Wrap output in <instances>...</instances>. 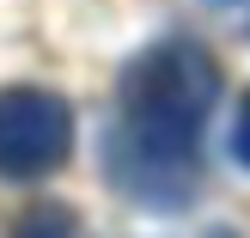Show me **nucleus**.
Masks as SVG:
<instances>
[{"label": "nucleus", "instance_id": "20e7f679", "mask_svg": "<svg viewBox=\"0 0 250 238\" xmlns=\"http://www.w3.org/2000/svg\"><path fill=\"white\" fill-rule=\"evenodd\" d=\"M208 6H214L220 19L232 24V31H244V37H250V0H208Z\"/></svg>", "mask_w": 250, "mask_h": 238}, {"label": "nucleus", "instance_id": "f03ea898", "mask_svg": "<svg viewBox=\"0 0 250 238\" xmlns=\"http://www.w3.org/2000/svg\"><path fill=\"white\" fill-rule=\"evenodd\" d=\"M67 153H73L67 98L43 92V86H6L0 92V177L37 183L67 165Z\"/></svg>", "mask_w": 250, "mask_h": 238}, {"label": "nucleus", "instance_id": "7ed1b4c3", "mask_svg": "<svg viewBox=\"0 0 250 238\" xmlns=\"http://www.w3.org/2000/svg\"><path fill=\"white\" fill-rule=\"evenodd\" d=\"M6 238H85V226H80V214L67 202H31L6 226Z\"/></svg>", "mask_w": 250, "mask_h": 238}, {"label": "nucleus", "instance_id": "39448f33", "mask_svg": "<svg viewBox=\"0 0 250 238\" xmlns=\"http://www.w3.org/2000/svg\"><path fill=\"white\" fill-rule=\"evenodd\" d=\"M232 153H238V165L250 171V98H244V110H238V122H232Z\"/></svg>", "mask_w": 250, "mask_h": 238}, {"label": "nucleus", "instance_id": "f257e3e1", "mask_svg": "<svg viewBox=\"0 0 250 238\" xmlns=\"http://www.w3.org/2000/svg\"><path fill=\"white\" fill-rule=\"evenodd\" d=\"M220 104V61L195 37H159L116 73L104 177L134 208L177 214L202 190V147Z\"/></svg>", "mask_w": 250, "mask_h": 238}]
</instances>
